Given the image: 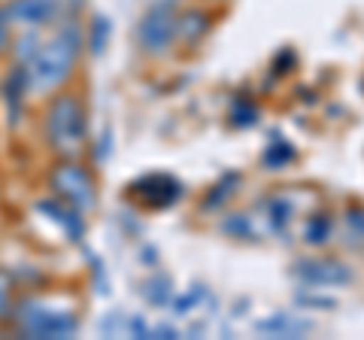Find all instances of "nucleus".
<instances>
[{
    "label": "nucleus",
    "mask_w": 364,
    "mask_h": 340,
    "mask_svg": "<svg viewBox=\"0 0 364 340\" xmlns=\"http://www.w3.org/2000/svg\"><path fill=\"white\" fill-rule=\"evenodd\" d=\"M82 46V31H79L76 21H64V25L52 33L49 43H40L37 55L28 61V79L31 88H55L61 79L70 76L73 61Z\"/></svg>",
    "instance_id": "obj_1"
},
{
    "label": "nucleus",
    "mask_w": 364,
    "mask_h": 340,
    "mask_svg": "<svg viewBox=\"0 0 364 340\" xmlns=\"http://www.w3.org/2000/svg\"><path fill=\"white\" fill-rule=\"evenodd\" d=\"M46 140L58 155L73 158L85 146V110L73 95L55 97L46 110Z\"/></svg>",
    "instance_id": "obj_2"
},
{
    "label": "nucleus",
    "mask_w": 364,
    "mask_h": 340,
    "mask_svg": "<svg viewBox=\"0 0 364 340\" xmlns=\"http://www.w3.org/2000/svg\"><path fill=\"white\" fill-rule=\"evenodd\" d=\"M16 322L18 331L25 337H37V340H64L76 334V319L67 310L49 307L40 301H25L16 310Z\"/></svg>",
    "instance_id": "obj_3"
},
{
    "label": "nucleus",
    "mask_w": 364,
    "mask_h": 340,
    "mask_svg": "<svg viewBox=\"0 0 364 340\" xmlns=\"http://www.w3.org/2000/svg\"><path fill=\"white\" fill-rule=\"evenodd\" d=\"M176 40V13L167 4H155L136 21V46L146 55H161Z\"/></svg>",
    "instance_id": "obj_4"
},
{
    "label": "nucleus",
    "mask_w": 364,
    "mask_h": 340,
    "mask_svg": "<svg viewBox=\"0 0 364 340\" xmlns=\"http://www.w3.org/2000/svg\"><path fill=\"white\" fill-rule=\"evenodd\" d=\"M52 188L58 198L67 201L76 210H91L95 207V183L79 164H61L52 170Z\"/></svg>",
    "instance_id": "obj_5"
},
{
    "label": "nucleus",
    "mask_w": 364,
    "mask_h": 340,
    "mask_svg": "<svg viewBox=\"0 0 364 340\" xmlns=\"http://www.w3.org/2000/svg\"><path fill=\"white\" fill-rule=\"evenodd\" d=\"M58 9H61V0H9V6L4 9V13L13 25L43 28L58 16Z\"/></svg>",
    "instance_id": "obj_6"
},
{
    "label": "nucleus",
    "mask_w": 364,
    "mask_h": 340,
    "mask_svg": "<svg viewBox=\"0 0 364 340\" xmlns=\"http://www.w3.org/2000/svg\"><path fill=\"white\" fill-rule=\"evenodd\" d=\"M294 277L306 286H346L352 282V270L340 262H298L294 265Z\"/></svg>",
    "instance_id": "obj_7"
},
{
    "label": "nucleus",
    "mask_w": 364,
    "mask_h": 340,
    "mask_svg": "<svg viewBox=\"0 0 364 340\" xmlns=\"http://www.w3.org/2000/svg\"><path fill=\"white\" fill-rule=\"evenodd\" d=\"M255 331L264 337H304L313 331V322L301 319V316H291V313H273L267 319L255 322Z\"/></svg>",
    "instance_id": "obj_8"
},
{
    "label": "nucleus",
    "mask_w": 364,
    "mask_h": 340,
    "mask_svg": "<svg viewBox=\"0 0 364 340\" xmlns=\"http://www.w3.org/2000/svg\"><path fill=\"white\" fill-rule=\"evenodd\" d=\"M136 195L149 207H167L179 198V186L170 176H146L143 183H136Z\"/></svg>",
    "instance_id": "obj_9"
},
{
    "label": "nucleus",
    "mask_w": 364,
    "mask_h": 340,
    "mask_svg": "<svg viewBox=\"0 0 364 340\" xmlns=\"http://www.w3.org/2000/svg\"><path fill=\"white\" fill-rule=\"evenodd\" d=\"M37 210L46 213L55 225H61V228L67 231V237H73V240L82 237V216H76V207H64V203H58V201H40Z\"/></svg>",
    "instance_id": "obj_10"
},
{
    "label": "nucleus",
    "mask_w": 364,
    "mask_h": 340,
    "mask_svg": "<svg viewBox=\"0 0 364 340\" xmlns=\"http://www.w3.org/2000/svg\"><path fill=\"white\" fill-rule=\"evenodd\" d=\"M210 28V18L203 9H182L176 13V37L186 43H198Z\"/></svg>",
    "instance_id": "obj_11"
},
{
    "label": "nucleus",
    "mask_w": 364,
    "mask_h": 340,
    "mask_svg": "<svg viewBox=\"0 0 364 340\" xmlns=\"http://www.w3.org/2000/svg\"><path fill=\"white\" fill-rule=\"evenodd\" d=\"M31 88V79H28V67H16L13 73L6 76V85H4V95L9 100V119H18L21 112V97H25V92Z\"/></svg>",
    "instance_id": "obj_12"
},
{
    "label": "nucleus",
    "mask_w": 364,
    "mask_h": 340,
    "mask_svg": "<svg viewBox=\"0 0 364 340\" xmlns=\"http://www.w3.org/2000/svg\"><path fill=\"white\" fill-rule=\"evenodd\" d=\"M304 237H306V243H313V246L325 243L328 237H331V219H328V216H313V219H306Z\"/></svg>",
    "instance_id": "obj_13"
},
{
    "label": "nucleus",
    "mask_w": 364,
    "mask_h": 340,
    "mask_svg": "<svg viewBox=\"0 0 364 340\" xmlns=\"http://www.w3.org/2000/svg\"><path fill=\"white\" fill-rule=\"evenodd\" d=\"M346 231H349V243L364 246V207L346 213Z\"/></svg>",
    "instance_id": "obj_14"
},
{
    "label": "nucleus",
    "mask_w": 364,
    "mask_h": 340,
    "mask_svg": "<svg viewBox=\"0 0 364 340\" xmlns=\"http://www.w3.org/2000/svg\"><path fill=\"white\" fill-rule=\"evenodd\" d=\"M107 37H109V21L97 16L95 21H91V33H88V43H91V49H95V52H100V49H104V43H107Z\"/></svg>",
    "instance_id": "obj_15"
},
{
    "label": "nucleus",
    "mask_w": 364,
    "mask_h": 340,
    "mask_svg": "<svg viewBox=\"0 0 364 340\" xmlns=\"http://www.w3.org/2000/svg\"><path fill=\"white\" fill-rule=\"evenodd\" d=\"M289 216H291V210H289V203L286 201H270V219L277 222V225H286L289 222Z\"/></svg>",
    "instance_id": "obj_16"
},
{
    "label": "nucleus",
    "mask_w": 364,
    "mask_h": 340,
    "mask_svg": "<svg viewBox=\"0 0 364 340\" xmlns=\"http://www.w3.org/2000/svg\"><path fill=\"white\" fill-rule=\"evenodd\" d=\"M6 304H9V277L0 270V313L6 310Z\"/></svg>",
    "instance_id": "obj_17"
},
{
    "label": "nucleus",
    "mask_w": 364,
    "mask_h": 340,
    "mask_svg": "<svg viewBox=\"0 0 364 340\" xmlns=\"http://www.w3.org/2000/svg\"><path fill=\"white\" fill-rule=\"evenodd\" d=\"M6 40H9V18L6 13H0V49L6 46Z\"/></svg>",
    "instance_id": "obj_18"
}]
</instances>
